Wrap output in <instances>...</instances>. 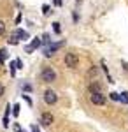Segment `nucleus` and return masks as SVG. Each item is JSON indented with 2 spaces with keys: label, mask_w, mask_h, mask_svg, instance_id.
Wrapping results in <instances>:
<instances>
[{
  "label": "nucleus",
  "mask_w": 128,
  "mask_h": 132,
  "mask_svg": "<svg viewBox=\"0 0 128 132\" xmlns=\"http://www.w3.org/2000/svg\"><path fill=\"white\" fill-rule=\"evenodd\" d=\"M40 78H42V81H46V83H53L56 79V72L53 71L51 67H44L40 71Z\"/></svg>",
  "instance_id": "1"
},
{
  "label": "nucleus",
  "mask_w": 128,
  "mask_h": 132,
  "mask_svg": "<svg viewBox=\"0 0 128 132\" xmlns=\"http://www.w3.org/2000/svg\"><path fill=\"white\" fill-rule=\"evenodd\" d=\"M111 99H112V101H119V93L112 92V93H111Z\"/></svg>",
  "instance_id": "13"
},
{
  "label": "nucleus",
  "mask_w": 128,
  "mask_h": 132,
  "mask_svg": "<svg viewBox=\"0 0 128 132\" xmlns=\"http://www.w3.org/2000/svg\"><path fill=\"white\" fill-rule=\"evenodd\" d=\"M4 92H5V88H4V85H0V97L4 95Z\"/></svg>",
  "instance_id": "19"
},
{
  "label": "nucleus",
  "mask_w": 128,
  "mask_h": 132,
  "mask_svg": "<svg viewBox=\"0 0 128 132\" xmlns=\"http://www.w3.org/2000/svg\"><path fill=\"white\" fill-rule=\"evenodd\" d=\"M40 44H42V41H40V39H33V41H32V44H30V46H26V53H32L35 48H39Z\"/></svg>",
  "instance_id": "8"
},
{
  "label": "nucleus",
  "mask_w": 128,
  "mask_h": 132,
  "mask_svg": "<svg viewBox=\"0 0 128 132\" xmlns=\"http://www.w3.org/2000/svg\"><path fill=\"white\" fill-rule=\"evenodd\" d=\"M56 101H58V95H56L53 90H46V92H44V102H46V104L53 106Z\"/></svg>",
  "instance_id": "3"
},
{
  "label": "nucleus",
  "mask_w": 128,
  "mask_h": 132,
  "mask_svg": "<svg viewBox=\"0 0 128 132\" xmlns=\"http://www.w3.org/2000/svg\"><path fill=\"white\" fill-rule=\"evenodd\" d=\"M53 122H54V116H53L51 113H42V114H40V123H42V125L49 127Z\"/></svg>",
  "instance_id": "5"
},
{
  "label": "nucleus",
  "mask_w": 128,
  "mask_h": 132,
  "mask_svg": "<svg viewBox=\"0 0 128 132\" xmlns=\"http://www.w3.org/2000/svg\"><path fill=\"white\" fill-rule=\"evenodd\" d=\"M91 102L97 104V106H104L105 104V97L102 93H91Z\"/></svg>",
  "instance_id": "6"
},
{
  "label": "nucleus",
  "mask_w": 128,
  "mask_h": 132,
  "mask_svg": "<svg viewBox=\"0 0 128 132\" xmlns=\"http://www.w3.org/2000/svg\"><path fill=\"white\" fill-rule=\"evenodd\" d=\"M119 101H121V102H125V104H128V92H125V93H121Z\"/></svg>",
  "instance_id": "11"
},
{
  "label": "nucleus",
  "mask_w": 128,
  "mask_h": 132,
  "mask_svg": "<svg viewBox=\"0 0 128 132\" xmlns=\"http://www.w3.org/2000/svg\"><path fill=\"white\" fill-rule=\"evenodd\" d=\"M53 28H54L56 34H60V23H53Z\"/></svg>",
  "instance_id": "16"
},
{
  "label": "nucleus",
  "mask_w": 128,
  "mask_h": 132,
  "mask_svg": "<svg viewBox=\"0 0 128 132\" xmlns=\"http://www.w3.org/2000/svg\"><path fill=\"white\" fill-rule=\"evenodd\" d=\"M9 44H18V39H16L14 35H11L9 37Z\"/></svg>",
  "instance_id": "14"
},
{
  "label": "nucleus",
  "mask_w": 128,
  "mask_h": 132,
  "mask_svg": "<svg viewBox=\"0 0 128 132\" xmlns=\"http://www.w3.org/2000/svg\"><path fill=\"white\" fill-rule=\"evenodd\" d=\"M42 42H44V44H48V42H49V35H48V34H44V35H42Z\"/></svg>",
  "instance_id": "15"
},
{
  "label": "nucleus",
  "mask_w": 128,
  "mask_h": 132,
  "mask_svg": "<svg viewBox=\"0 0 128 132\" xmlns=\"http://www.w3.org/2000/svg\"><path fill=\"white\" fill-rule=\"evenodd\" d=\"M5 58H7V51L4 50V48H0V63L5 60Z\"/></svg>",
  "instance_id": "10"
},
{
  "label": "nucleus",
  "mask_w": 128,
  "mask_h": 132,
  "mask_svg": "<svg viewBox=\"0 0 128 132\" xmlns=\"http://www.w3.org/2000/svg\"><path fill=\"white\" fill-rule=\"evenodd\" d=\"M4 32H5V23L0 20V35H4Z\"/></svg>",
  "instance_id": "12"
},
{
  "label": "nucleus",
  "mask_w": 128,
  "mask_h": 132,
  "mask_svg": "<svg viewBox=\"0 0 128 132\" xmlns=\"http://www.w3.org/2000/svg\"><path fill=\"white\" fill-rule=\"evenodd\" d=\"M61 46H63V42H58V44H51L49 48H46V50H44V56H48V58H49V56H53V55H54V53H56V51H58Z\"/></svg>",
  "instance_id": "4"
},
{
  "label": "nucleus",
  "mask_w": 128,
  "mask_h": 132,
  "mask_svg": "<svg viewBox=\"0 0 128 132\" xmlns=\"http://www.w3.org/2000/svg\"><path fill=\"white\" fill-rule=\"evenodd\" d=\"M32 130H33V132H40L39 129H37V127H35V125H33V127H32Z\"/></svg>",
  "instance_id": "20"
},
{
  "label": "nucleus",
  "mask_w": 128,
  "mask_h": 132,
  "mask_svg": "<svg viewBox=\"0 0 128 132\" xmlns=\"http://www.w3.org/2000/svg\"><path fill=\"white\" fill-rule=\"evenodd\" d=\"M42 12H44V14H49V5H44V7H42Z\"/></svg>",
  "instance_id": "18"
},
{
  "label": "nucleus",
  "mask_w": 128,
  "mask_h": 132,
  "mask_svg": "<svg viewBox=\"0 0 128 132\" xmlns=\"http://www.w3.org/2000/svg\"><path fill=\"white\" fill-rule=\"evenodd\" d=\"M65 65L70 67V69H76V67L79 65L77 55H76V53H67V55H65Z\"/></svg>",
  "instance_id": "2"
},
{
  "label": "nucleus",
  "mask_w": 128,
  "mask_h": 132,
  "mask_svg": "<svg viewBox=\"0 0 128 132\" xmlns=\"http://www.w3.org/2000/svg\"><path fill=\"white\" fill-rule=\"evenodd\" d=\"M18 114H20V106L16 104V106H14V116H18Z\"/></svg>",
  "instance_id": "17"
},
{
  "label": "nucleus",
  "mask_w": 128,
  "mask_h": 132,
  "mask_svg": "<svg viewBox=\"0 0 128 132\" xmlns=\"http://www.w3.org/2000/svg\"><path fill=\"white\" fill-rule=\"evenodd\" d=\"M100 90H102V86H100L98 81H93L89 85V92H91V93H100Z\"/></svg>",
  "instance_id": "9"
},
{
  "label": "nucleus",
  "mask_w": 128,
  "mask_h": 132,
  "mask_svg": "<svg viewBox=\"0 0 128 132\" xmlns=\"http://www.w3.org/2000/svg\"><path fill=\"white\" fill-rule=\"evenodd\" d=\"M12 35L20 41V39H28L30 35H28V32H25V30H21V28H16V30L12 32Z\"/></svg>",
  "instance_id": "7"
}]
</instances>
